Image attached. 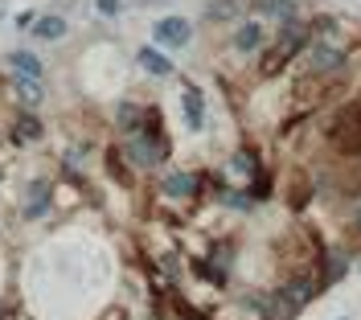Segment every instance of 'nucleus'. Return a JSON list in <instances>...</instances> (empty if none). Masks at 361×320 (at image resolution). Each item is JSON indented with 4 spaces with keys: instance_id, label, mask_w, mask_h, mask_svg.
<instances>
[{
    "instance_id": "4468645a",
    "label": "nucleus",
    "mask_w": 361,
    "mask_h": 320,
    "mask_svg": "<svg viewBox=\"0 0 361 320\" xmlns=\"http://www.w3.org/2000/svg\"><path fill=\"white\" fill-rule=\"evenodd\" d=\"M13 140H17V144H42L45 140V123L33 111H17L13 115Z\"/></svg>"
},
{
    "instance_id": "9b49d317",
    "label": "nucleus",
    "mask_w": 361,
    "mask_h": 320,
    "mask_svg": "<svg viewBox=\"0 0 361 320\" xmlns=\"http://www.w3.org/2000/svg\"><path fill=\"white\" fill-rule=\"evenodd\" d=\"M144 119H148V103H140V99H123V103L115 107V132H119V140L135 136V132L144 128Z\"/></svg>"
},
{
    "instance_id": "20e7f679",
    "label": "nucleus",
    "mask_w": 361,
    "mask_h": 320,
    "mask_svg": "<svg viewBox=\"0 0 361 320\" xmlns=\"http://www.w3.org/2000/svg\"><path fill=\"white\" fill-rule=\"evenodd\" d=\"M160 202H173V206H193L205 197V173L197 168H169L157 185Z\"/></svg>"
},
{
    "instance_id": "f8f14e48",
    "label": "nucleus",
    "mask_w": 361,
    "mask_h": 320,
    "mask_svg": "<svg viewBox=\"0 0 361 320\" xmlns=\"http://www.w3.org/2000/svg\"><path fill=\"white\" fill-rule=\"evenodd\" d=\"M247 17V4L243 0H209L202 8V21L205 25H222V29H230V25H238Z\"/></svg>"
},
{
    "instance_id": "423d86ee",
    "label": "nucleus",
    "mask_w": 361,
    "mask_h": 320,
    "mask_svg": "<svg viewBox=\"0 0 361 320\" xmlns=\"http://www.w3.org/2000/svg\"><path fill=\"white\" fill-rule=\"evenodd\" d=\"M226 42H230V49H234L238 58H259V54L271 46V25L247 13V17H243L238 25H230Z\"/></svg>"
},
{
    "instance_id": "7ed1b4c3",
    "label": "nucleus",
    "mask_w": 361,
    "mask_h": 320,
    "mask_svg": "<svg viewBox=\"0 0 361 320\" xmlns=\"http://www.w3.org/2000/svg\"><path fill=\"white\" fill-rule=\"evenodd\" d=\"M324 144H329L341 160L361 156V99H345V103L333 107L329 123H324Z\"/></svg>"
},
{
    "instance_id": "f3484780",
    "label": "nucleus",
    "mask_w": 361,
    "mask_h": 320,
    "mask_svg": "<svg viewBox=\"0 0 361 320\" xmlns=\"http://www.w3.org/2000/svg\"><path fill=\"white\" fill-rule=\"evenodd\" d=\"M4 62H8L13 74H21V78H45V62L33 54V49H13Z\"/></svg>"
},
{
    "instance_id": "f257e3e1",
    "label": "nucleus",
    "mask_w": 361,
    "mask_h": 320,
    "mask_svg": "<svg viewBox=\"0 0 361 320\" xmlns=\"http://www.w3.org/2000/svg\"><path fill=\"white\" fill-rule=\"evenodd\" d=\"M119 152L132 164V173H160L173 160V140L164 132V115H160L157 103H148V119L135 136L119 140Z\"/></svg>"
},
{
    "instance_id": "412c9836",
    "label": "nucleus",
    "mask_w": 361,
    "mask_h": 320,
    "mask_svg": "<svg viewBox=\"0 0 361 320\" xmlns=\"http://www.w3.org/2000/svg\"><path fill=\"white\" fill-rule=\"evenodd\" d=\"M94 8H99L103 17H119V13H123V0H94Z\"/></svg>"
},
{
    "instance_id": "0eeeda50",
    "label": "nucleus",
    "mask_w": 361,
    "mask_h": 320,
    "mask_svg": "<svg viewBox=\"0 0 361 320\" xmlns=\"http://www.w3.org/2000/svg\"><path fill=\"white\" fill-rule=\"evenodd\" d=\"M193 37H197L193 21H189V17H177V13H169V17H160V21L152 25V46L164 49V54L193 46Z\"/></svg>"
},
{
    "instance_id": "6e6552de",
    "label": "nucleus",
    "mask_w": 361,
    "mask_h": 320,
    "mask_svg": "<svg viewBox=\"0 0 361 320\" xmlns=\"http://www.w3.org/2000/svg\"><path fill=\"white\" fill-rule=\"evenodd\" d=\"M357 267V251L353 247H324L320 259H316V275H320V288H329V283H341L345 275Z\"/></svg>"
},
{
    "instance_id": "1a4fd4ad",
    "label": "nucleus",
    "mask_w": 361,
    "mask_h": 320,
    "mask_svg": "<svg viewBox=\"0 0 361 320\" xmlns=\"http://www.w3.org/2000/svg\"><path fill=\"white\" fill-rule=\"evenodd\" d=\"M247 13H250V17H259V21H267L271 29H275V25H288V21L308 17L300 0H250Z\"/></svg>"
},
{
    "instance_id": "393cba45",
    "label": "nucleus",
    "mask_w": 361,
    "mask_h": 320,
    "mask_svg": "<svg viewBox=\"0 0 361 320\" xmlns=\"http://www.w3.org/2000/svg\"><path fill=\"white\" fill-rule=\"evenodd\" d=\"M337 320H349V316H337Z\"/></svg>"
},
{
    "instance_id": "dca6fc26",
    "label": "nucleus",
    "mask_w": 361,
    "mask_h": 320,
    "mask_svg": "<svg viewBox=\"0 0 361 320\" xmlns=\"http://www.w3.org/2000/svg\"><path fill=\"white\" fill-rule=\"evenodd\" d=\"M13 91H17V107H21V111L42 107V99H45L42 78H21V74H13Z\"/></svg>"
},
{
    "instance_id": "39448f33",
    "label": "nucleus",
    "mask_w": 361,
    "mask_h": 320,
    "mask_svg": "<svg viewBox=\"0 0 361 320\" xmlns=\"http://www.w3.org/2000/svg\"><path fill=\"white\" fill-rule=\"evenodd\" d=\"M58 202V181L54 177H29L25 181V193H21V222L25 226H33V222H42L49 218V209Z\"/></svg>"
},
{
    "instance_id": "9d476101",
    "label": "nucleus",
    "mask_w": 361,
    "mask_h": 320,
    "mask_svg": "<svg viewBox=\"0 0 361 320\" xmlns=\"http://www.w3.org/2000/svg\"><path fill=\"white\" fill-rule=\"evenodd\" d=\"M180 115H185V128H189L193 136L205 132L209 107H205V91L197 87V82H185V87H180Z\"/></svg>"
},
{
    "instance_id": "4be33fe9",
    "label": "nucleus",
    "mask_w": 361,
    "mask_h": 320,
    "mask_svg": "<svg viewBox=\"0 0 361 320\" xmlns=\"http://www.w3.org/2000/svg\"><path fill=\"white\" fill-rule=\"evenodd\" d=\"M37 17H42V13H33V8H25V13H17V29H33V21H37Z\"/></svg>"
},
{
    "instance_id": "a211bd4d",
    "label": "nucleus",
    "mask_w": 361,
    "mask_h": 320,
    "mask_svg": "<svg viewBox=\"0 0 361 320\" xmlns=\"http://www.w3.org/2000/svg\"><path fill=\"white\" fill-rule=\"evenodd\" d=\"M259 168H263V160H259L255 148H238V152L230 156V173H238V177H247V181L259 173Z\"/></svg>"
},
{
    "instance_id": "6ab92c4d",
    "label": "nucleus",
    "mask_w": 361,
    "mask_h": 320,
    "mask_svg": "<svg viewBox=\"0 0 361 320\" xmlns=\"http://www.w3.org/2000/svg\"><path fill=\"white\" fill-rule=\"evenodd\" d=\"M312 197H316V185L308 181V177H295L292 189H288V206L292 209H308L312 206Z\"/></svg>"
},
{
    "instance_id": "ddd939ff",
    "label": "nucleus",
    "mask_w": 361,
    "mask_h": 320,
    "mask_svg": "<svg viewBox=\"0 0 361 320\" xmlns=\"http://www.w3.org/2000/svg\"><path fill=\"white\" fill-rule=\"evenodd\" d=\"M135 66L144 70V74H152V78H173L177 74V62L157 46H140L135 49Z\"/></svg>"
},
{
    "instance_id": "f03ea898",
    "label": "nucleus",
    "mask_w": 361,
    "mask_h": 320,
    "mask_svg": "<svg viewBox=\"0 0 361 320\" xmlns=\"http://www.w3.org/2000/svg\"><path fill=\"white\" fill-rule=\"evenodd\" d=\"M312 42V21L300 17V21L275 25L271 29V46L259 54V78H279L283 70H292L300 62V54Z\"/></svg>"
},
{
    "instance_id": "b1692460",
    "label": "nucleus",
    "mask_w": 361,
    "mask_h": 320,
    "mask_svg": "<svg viewBox=\"0 0 361 320\" xmlns=\"http://www.w3.org/2000/svg\"><path fill=\"white\" fill-rule=\"evenodd\" d=\"M357 271H361V254H357Z\"/></svg>"
},
{
    "instance_id": "aec40b11",
    "label": "nucleus",
    "mask_w": 361,
    "mask_h": 320,
    "mask_svg": "<svg viewBox=\"0 0 361 320\" xmlns=\"http://www.w3.org/2000/svg\"><path fill=\"white\" fill-rule=\"evenodd\" d=\"M345 247H353V251L361 254V197L349 206V214H345Z\"/></svg>"
},
{
    "instance_id": "5701e85b",
    "label": "nucleus",
    "mask_w": 361,
    "mask_h": 320,
    "mask_svg": "<svg viewBox=\"0 0 361 320\" xmlns=\"http://www.w3.org/2000/svg\"><path fill=\"white\" fill-rule=\"evenodd\" d=\"M0 320H8V304L4 300H0Z\"/></svg>"
},
{
    "instance_id": "2eb2a0df",
    "label": "nucleus",
    "mask_w": 361,
    "mask_h": 320,
    "mask_svg": "<svg viewBox=\"0 0 361 320\" xmlns=\"http://www.w3.org/2000/svg\"><path fill=\"white\" fill-rule=\"evenodd\" d=\"M37 42H62L70 33V25H66V17L62 13H42L37 21H33V29H29Z\"/></svg>"
}]
</instances>
